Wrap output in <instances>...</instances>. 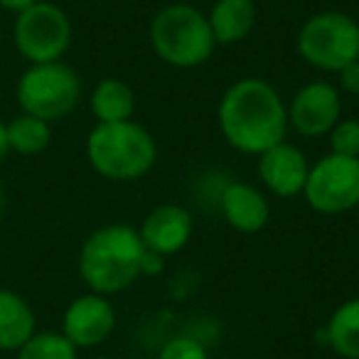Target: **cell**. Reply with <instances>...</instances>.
<instances>
[{
  "label": "cell",
  "instance_id": "6da1fadb",
  "mask_svg": "<svg viewBox=\"0 0 359 359\" xmlns=\"http://www.w3.org/2000/svg\"><path fill=\"white\" fill-rule=\"evenodd\" d=\"M217 121L224 140L234 150L259 158L264 150L285 140L288 104L278 89L259 76L236 79L219 99Z\"/></svg>",
  "mask_w": 359,
  "mask_h": 359
},
{
  "label": "cell",
  "instance_id": "7a4b0ae2",
  "mask_svg": "<svg viewBox=\"0 0 359 359\" xmlns=\"http://www.w3.org/2000/svg\"><path fill=\"white\" fill-rule=\"evenodd\" d=\"M145 246L138 229L109 224L91 231L79 251V276L91 293L114 295L140 278Z\"/></svg>",
  "mask_w": 359,
  "mask_h": 359
},
{
  "label": "cell",
  "instance_id": "3957f363",
  "mask_svg": "<svg viewBox=\"0 0 359 359\" xmlns=\"http://www.w3.org/2000/svg\"><path fill=\"white\" fill-rule=\"evenodd\" d=\"M86 160L111 182H133L158 160V143L145 126L130 121L96 123L86 138Z\"/></svg>",
  "mask_w": 359,
  "mask_h": 359
},
{
  "label": "cell",
  "instance_id": "277c9868",
  "mask_svg": "<svg viewBox=\"0 0 359 359\" xmlns=\"http://www.w3.org/2000/svg\"><path fill=\"white\" fill-rule=\"evenodd\" d=\"M153 52L175 69H195L210 62L217 40L207 15L190 3H170L150 22Z\"/></svg>",
  "mask_w": 359,
  "mask_h": 359
},
{
  "label": "cell",
  "instance_id": "5b68a950",
  "mask_svg": "<svg viewBox=\"0 0 359 359\" xmlns=\"http://www.w3.org/2000/svg\"><path fill=\"white\" fill-rule=\"evenodd\" d=\"M298 55L315 69L337 74L359 60V22L347 13H315L298 32Z\"/></svg>",
  "mask_w": 359,
  "mask_h": 359
},
{
  "label": "cell",
  "instance_id": "8992f818",
  "mask_svg": "<svg viewBox=\"0 0 359 359\" xmlns=\"http://www.w3.org/2000/svg\"><path fill=\"white\" fill-rule=\"evenodd\" d=\"M15 96L22 114L37 116V118L52 123V121L69 116L79 106L81 79L62 60L30 65L18 81Z\"/></svg>",
  "mask_w": 359,
  "mask_h": 359
},
{
  "label": "cell",
  "instance_id": "52a82bcc",
  "mask_svg": "<svg viewBox=\"0 0 359 359\" xmlns=\"http://www.w3.org/2000/svg\"><path fill=\"white\" fill-rule=\"evenodd\" d=\"M13 42L30 65L60 62L72 45V20L60 6L37 0L18 15Z\"/></svg>",
  "mask_w": 359,
  "mask_h": 359
},
{
  "label": "cell",
  "instance_id": "ba28073f",
  "mask_svg": "<svg viewBox=\"0 0 359 359\" xmlns=\"http://www.w3.org/2000/svg\"><path fill=\"white\" fill-rule=\"evenodd\" d=\"M303 197L320 215H344L359 207V158L327 153L310 165Z\"/></svg>",
  "mask_w": 359,
  "mask_h": 359
},
{
  "label": "cell",
  "instance_id": "9c48e42d",
  "mask_svg": "<svg viewBox=\"0 0 359 359\" xmlns=\"http://www.w3.org/2000/svg\"><path fill=\"white\" fill-rule=\"evenodd\" d=\"M342 118V96L330 81L315 79L300 86L288 104V128L303 138H323Z\"/></svg>",
  "mask_w": 359,
  "mask_h": 359
},
{
  "label": "cell",
  "instance_id": "30bf717a",
  "mask_svg": "<svg viewBox=\"0 0 359 359\" xmlns=\"http://www.w3.org/2000/svg\"><path fill=\"white\" fill-rule=\"evenodd\" d=\"M116 327V310L106 295L99 293H84L74 298L65 310L60 332L74 344L81 347H99L111 337Z\"/></svg>",
  "mask_w": 359,
  "mask_h": 359
},
{
  "label": "cell",
  "instance_id": "8fae6325",
  "mask_svg": "<svg viewBox=\"0 0 359 359\" xmlns=\"http://www.w3.org/2000/svg\"><path fill=\"white\" fill-rule=\"evenodd\" d=\"M308 172V155L288 140H280L259 155V180L271 195L283 200L303 195Z\"/></svg>",
  "mask_w": 359,
  "mask_h": 359
},
{
  "label": "cell",
  "instance_id": "7c38bea8",
  "mask_svg": "<svg viewBox=\"0 0 359 359\" xmlns=\"http://www.w3.org/2000/svg\"><path fill=\"white\" fill-rule=\"evenodd\" d=\"M192 215L180 205H158L140 222L138 234L148 251L172 256L182 251L192 239Z\"/></svg>",
  "mask_w": 359,
  "mask_h": 359
},
{
  "label": "cell",
  "instance_id": "4fadbf2b",
  "mask_svg": "<svg viewBox=\"0 0 359 359\" xmlns=\"http://www.w3.org/2000/svg\"><path fill=\"white\" fill-rule=\"evenodd\" d=\"M224 222L241 234H256L269 224V197L249 182H229L219 197Z\"/></svg>",
  "mask_w": 359,
  "mask_h": 359
},
{
  "label": "cell",
  "instance_id": "5bb4252c",
  "mask_svg": "<svg viewBox=\"0 0 359 359\" xmlns=\"http://www.w3.org/2000/svg\"><path fill=\"white\" fill-rule=\"evenodd\" d=\"M37 332L35 310L20 293L0 288V349L18 352Z\"/></svg>",
  "mask_w": 359,
  "mask_h": 359
},
{
  "label": "cell",
  "instance_id": "9a60e30c",
  "mask_svg": "<svg viewBox=\"0 0 359 359\" xmlns=\"http://www.w3.org/2000/svg\"><path fill=\"white\" fill-rule=\"evenodd\" d=\"M212 35L217 45H239L251 35L256 25V3L254 0H215L207 13Z\"/></svg>",
  "mask_w": 359,
  "mask_h": 359
},
{
  "label": "cell",
  "instance_id": "2e32d148",
  "mask_svg": "<svg viewBox=\"0 0 359 359\" xmlns=\"http://www.w3.org/2000/svg\"><path fill=\"white\" fill-rule=\"evenodd\" d=\"M91 114L96 123H121L130 121L135 114V94L123 79L106 76L91 91Z\"/></svg>",
  "mask_w": 359,
  "mask_h": 359
},
{
  "label": "cell",
  "instance_id": "e0dca14e",
  "mask_svg": "<svg viewBox=\"0 0 359 359\" xmlns=\"http://www.w3.org/2000/svg\"><path fill=\"white\" fill-rule=\"evenodd\" d=\"M325 342L337 357L359 359V298L347 300L330 315Z\"/></svg>",
  "mask_w": 359,
  "mask_h": 359
},
{
  "label": "cell",
  "instance_id": "ac0fdd59",
  "mask_svg": "<svg viewBox=\"0 0 359 359\" xmlns=\"http://www.w3.org/2000/svg\"><path fill=\"white\" fill-rule=\"evenodd\" d=\"M8 130V145H11V153L20 155H37L50 145L52 140V128L47 121L37 118L30 114H20L13 121L6 123Z\"/></svg>",
  "mask_w": 359,
  "mask_h": 359
},
{
  "label": "cell",
  "instance_id": "d6986e66",
  "mask_svg": "<svg viewBox=\"0 0 359 359\" xmlns=\"http://www.w3.org/2000/svg\"><path fill=\"white\" fill-rule=\"evenodd\" d=\"M15 359H76V347L62 332H35Z\"/></svg>",
  "mask_w": 359,
  "mask_h": 359
},
{
  "label": "cell",
  "instance_id": "ffe728a7",
  "mask_svg": "<svg viewBox=\"0 0 359 359\" xmlns=\"http://www.w3.org/2000/svg\"><path fill=\"white\" fill-rule=\"evenodd\" d=\"M330 153L359 158V121L357 118H339L330 130Z\"/></svg>",
  "mask_w": 359,
  "mask_h": 359
},
{
  "label": "cell",
  "instance_id": "44dd1931",
  "mask_svg": "<svg viewBox=\"0 0 359 359\" xmlns=\"http://www.w3.org/2000/svg\"><path fill=\"white\" fill-rule=\"evenodd\" d=\"M158 359H210L207 347L197 337H172L160 347Z\"/></svg>",
  "mask_w": 359,
  "mask_h": 359
},
{
  "label": "cell",
  "instance_id": "7402d4cb",
  "mask_svg": "<svg viewBox=\"0 0 359 359\" xmlns=\"http://www.w3.org/2000/svg\"><path fill=\"white\" fill-rule=\"evenodd\" d=\"M337 89L349 96H359V60L337 72Z\"/></svg>",
  "mask_w": 359,
  "mask_h": 359
},
{
  "label": "cell",
  "instance_id": "603a6c76",
  "mask_svg": "<svg viewBox=\"0 0 359 359\" xmlns=\"http://www.w3.org/2000/svg\"><path fill=\"white\" fill-rule=\"evenodd\" d=\"M165 259H168V256L155 254V251L145 249L143 264H140V276H148V278H158V276L165 271Z\"/></svg>",
  "mask_w": 359,
  "mask_h": 359
},
{
  "label": "cell",
  "instance_id": "cb8c5ba5",
  "mask_svg": "<svg viewBox=\"0 0 359 359\" xmlns=\"http://www.w3.org/2000/svg\"><path fill=\"white\" fill-rule=\"evenodd\" d=\"M37 0H0V8L8 13H15V15H20V13H25L27 8L35 6Z\"/></svg>",
  "mask_w": 359,
  "mask_h": 359
},
{
  "label": "cell",
  "instance_id": "d4e9b609",
  "mask_svg": "<svg viewBox=\"0 0 359 359\" xmlns=\"http://www.w3.org/2000/svg\"><path fill=\"white\" fill-rule=\"evenodd\" d=\"M8 153H11V145H8V130H6V123L0 121V163L8 158Z\"/></svg>",
  "mask_w": 359,
  "mask_h": 359
},
{
  "label": "cell",
  "instance_id": "484cf974",
  "mask_svg": "<svg viewBox=\"0 0 359 359\" xmlns=\"http://www.w3.org/2000/svg\"><path fill=\"white\" fill-rule=\"evenodd\" d=\"M3 210H6V187L0 185V217H3Z\"/></svg>",
  "mask_w": 359,
  "mask_h": 359
},
{
  "label": "cell",
  "instance_id": "4316f807",
  "mask_svg": "<svg viewBox=\"0 0 359 359\" xmlns=\"http://www.w3.org/2000/svg\"><path fill=\"white\" fill-rule=\"evenodd\" d=\"M94 359H114V357H94Z\"/></svg>",
  "mask_w": 359,
  "mask_h": 359
}]
</instances>
